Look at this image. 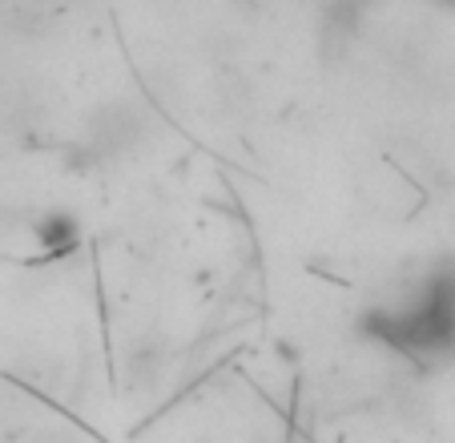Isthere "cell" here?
I'll return each mask as SVG.
<instances>
[{"mask_svg": "<svg viewBox=\"0 0 455 443\" xmlns=\"http://www.w3.org/2000/svg\"><path fill=\"white\" fill-rule=\"evenodd\" d=\"M36 238H41V246L49 254H65V250L77 246V222L69 213H52V218H44L36 226Z\"/></svg>", "mask_w": 455, "mask_h": 443, "instance_id": "cell-1", "label": "cell"}]
</instances>
